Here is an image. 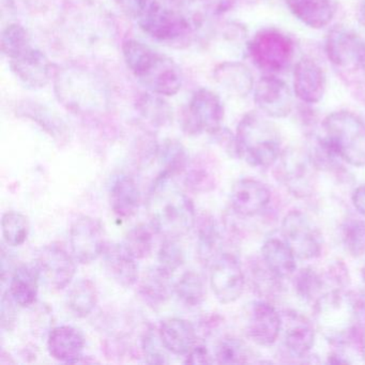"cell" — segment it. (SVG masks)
<instances>
[{"mask_svg": "<svg viewBox=\"0 0 365 365\" xmlns=\"http://www.w3.org/2000/svg\"><path fill=\"white\" fill-rule=\"evenodd\" d=\"M138 24L151 39L168 46H180L192 35L191 21L178 10L166 7L158 0Z\"/></svg>", "mask_w": 365, "mask_h": 365, "instance_id": "obj_6", "label": "cell"}, {"mask_svg": "<svg viewBox=\"0 0 365 365\" xmlns=\"http://www.w3.org/2000/svg\"><path fill=\"white\" fill-rule=\"evenodd\" d=\"M136 110L145 123L155 129L166 127L173 121V108L163 96L142 93L136 101Z\"/></svg>", "mask_w": 365, "mask_h": 365, "instance_id": "obj_33", "label": "cell"}, {"mask_svg": "<svg viewBox=\"0 0 365 365\" xmlns=\"http://www.w3.org/2000/svg\"><path fill=\"white\" fill-rule=\"evenodd\" d=\"M236 138L238 158L254 168H270L281 155L279 129L264 114H245L237 128Z\"/></svg>", "mask_w": 365, "mask_h": 365, "instance_id": "obj_3", "label": "cell"}, {"mask_svg": "<svg viewBox=\"0 0 365 365\" xmlns=\"http://www.w3.org/2000/svg\"><path fill=\"white\" fill-rule=\"evenodd\" d=\"M10 69L27 88H44L55 76L53 63L42 51L29 48L16 58L10 59Z\"/></svg>", "mask_w": 365, "mask_h": 365, "instance_id": "obj_15", "label": "cell"}, {"mask_svg": "<svg viewBox=\"0 0 365 365\" xmlns=\"http://www.w3.org/2000/svg\"><path fill=\"white\" fill-rule=\"evenodd\" d=\"M270 200L271 192L268 187L251 178L237 181L230 193L232 210L245 217L259 215L268 206Z\"/></svg>", "mask_w": 365, "mask_h": 365, "instance_id": "obj_18", "label": "cell"}, {"mask_svg": "<svg viewBox=\"0 0 365 365\" xmlns=\"http://www.w3.org/2000/svg\"><path fill=\"white\" fill-rule=\"evenodd\" d=\"M159 146L157 140L150 135L147 134L144 138L138 140L135 147V161L138 166L145 168V166L150 165L155 159H158V153H159Z\"/></svg>", "mask_w": 365, "mask_h": 365, "instance_id": "obj_46", "label": "cell"}, {"mask_svg": "<svg viewBox=\"0 0 365 365\" xmlns=\"http://www.w3.org/2000/svg\"><path fill=\"white\" fill-rule=\"evenodd\" d=\"M123 245L136 259H144L153 252V232L145 224H138L128 232Z\"/></svg>", "mask_w": 365, "mask_h": 365, "instance_id": "obj_41", "label": "cell"}, {"mask_svg": "<svg viewBox=\"0 0 365 365\" xmlns=\"http://www.w3.org/2000/svg\"><path fill=\"white\" fill-rule=\"evenodd\" d=\"M254 65L266 73L275 76L286 71L294 56V41L279 29H264L254 36L247 46Z\"/></svg>", "mask_w": 365, "mask_h": 365, "instance_id": "obj_5", "label": "cell"}, {"mask_svg": "<svg viewBox=\"0 0 365 365\" xmlns=\"http://www.w3.org/2000/svg\"><path fill=\"white\" fill-rule=\"evenodd\" d=\"M1 230L8 245L20 247L29 238L31 225L26 215L18 211H8L1 219Z\"/></svg>", "mask_w": 365, "mask_h": 365, "instance_id": "obj_39", "label": "cell"}, {"mask_svg": "<svg viewBox=\"0 0 365 365\" xmlns=\"http://www.w3.org/2000/svg\"><path fill=\"white\" fill-rule=\"evenodd\" d=\"M279 179L294 195H309L313 187V168L315 164L309 155L296 150L285 151L279 158Z\"/></svg>", "mask_w": 365, "mask_h": 365, "instance_id": "obj_14", "label": "cell"}, {"mask_svg": "<svg viewBox=\"0 0 365 365\" xmlns=\"http://www.w3.org/2000/svg\"><path fill=\"white\" fill-rule=\"evenodd\" d=\"M281 329V316L270 303L258 301L252 304L247 332L254 343L260 346L272 345Z\"/></svg>", "mask_w": 365, "mask_h": 365, "instance_id": "obj_19", "label": "cell"}, {"mask_svg": "<svg viewBox=\"0 0 365 365\" xmlns=\"http://www.w3.org/2000/svg\"><path fill=\"white\" fill-rule=\"evenodd\" d=\"M290 12L299 21L314 29L330 24L336 12L335 0H285Z\"/></svg>", "mask_w": 365, "mask_h": 365, "instance_id": "obj_26", "label": "cell"}, {"mask_svg": "<svg viewBox=\"0 0 365 365\" xmlns=\"http://www.w3.org/2000/svg\"><path fill=\"white\" fill-rule=\"evenodd\" d=\"M157 160L162 168L160 174L172 178L185 173L190 163L187 149L177 140H165L160 144Z\"/></svg>", "mask_w": 365, "mask_h": 365, "instance_id": "obj_35", "label": "cell"}, {"mask_svg": "<svg viewBox=\"0 0 365 365\" xmlns=\"http://www.w3.org/2000/svg\"><path fill=\"white\" fill-rule=\"evenodd\" d=\"M250 358L249 347L237 337H224L215 349V359L220 364H242L249 362Z\"/></svg>", "mask_w": 365, "mask_h": 365, "instance_id": "obj_40", "label": "cell"}, {"mask_svg": "<svg viewBox=\"0 0 365 365\" xmlns=\"http://www.w3.org/2000/svg\"><path fill=\"white\" fill-rule=\"evenodd\" d=\"M155 0H115L121 12L136 23L150 9Z\"/></svg>", "mask_w": 365, "mask_h": 365, "instance_id": "obj_47", "label": "cell"}, {"mask_svg": "<svg viewBox=\"0 0 365 365\" xmlns=\"http://www.w3.org/2000/svg\"><path fill=\"white\" fill-rule=\"evenodd\" d=\"M262 256L269 270L279 279L290 277L296 270V256L281 239H268L262 245Z\"/></svg>", "mask_w": 365, "mask_h": 365, "instance_id": "obj_32", "label": "cell"}, {"mask_svg": "<svg viewBox=\"0 0 365 365\" xmlns=\"http://www.w3.org/2000/svg\"><path fill=\"white\" fill-rule=\"evenodd\" d=\"M361 277H362V285H363V297L365 298V264L362 268V272H361Z\"/></svg>", "mask_w": 365, "mask_h": 365, "instance_id": "obj_55", "label": "cell"}, {"mask_svg": "<svg viewBox=\"0 0 365 365\" xmlns=\"http://www.w3.org/2000/svg\"><path fill=\"white\" fill-rule=\"evenodd\" d=\"M224 106L217 93L200 88L192 95L182 115V127L187 135L213 134L221 129Z\"/></svg>", "mask_w": 365, "mask_h": 365, "instance_id": "obj_8", "label": "cell"}, {"mask_svg": "<svg viewBox=\"0 0 365 365\" xmlns=\"http://www.w3.org/2000/svg\"><path fill=\"white\" fill-rule=\"evenodd\" d=\"M324 138L346 163L365 166V123L352 113H332L322 123Z\"/></svg>", "mask_w": 365, "mask_h": 365, "instance_id": "obj_4", "label": "cell"}, {"mask_svg": "<svg viewBox=\"0 0 365 365\" xmlns=\"http://www.w3.org/2000/svg\"><path fill=\"white\" fill-rule=\"evenodd\" d=\"M360 347L361 354H362L363 360L365 361V330L363 331L362 335H361Z\"/></svg>", "mask_w": 365, "mask_h": 365, "instance_id": "obj_54", "label": "cell"}, {"mask_svg": "<svg viewBox=\"0 0 365 365\" xmlns=\"http://www.w3.org/2000/svg\"><path fill=\"white\" fill-rule=\"evenodd\" d=\"M284 327V343L294 356H305L313 348L315 331L313 324L300 314H288Z\"/></svg>", "mask_w": 365, "mask_h": 365, "instance_id": "obj_27", "label": "cell"}, {"mask_svg": "<svg viewBox=\"0 0 365 365\" xmlns=\"http://www.w3.org/2000/svg\"><path fill=\"white\" fill-rule=\"evenodd\" d=\"M282 236L299 259L309 260L322 253V236L307 215L290 211L282 223Z\"/></svg>", "mask_w": 365, "mask_h": 365, "instance_id": "obj_9", "label": "cell"}, {"mask_svg": "<svg viewBox=\"0 0 365 365\" xmlns=\"http://www.w3.org/2000/svg\"><path fill=\"white\" fill-rule=\"evenodd\" d=\"M147 210L151 227L164 239L179 240L196 225L195 207L191 198L174 182V178L159 174L148 197Z\"/></svg>", "mask_w": 365, "mask_h": 365, "instance_id": "obj_1", "label": "cell"}, {"mask_svg": "<svg viewBox=\"0 0 365 365\" xmlns=\"http://www.w3.org/2000/svg\"><path fill=\"white\" fill-rule=\"evenodd\" d=\"M185 363L187 364H209L212 363L211 360L210 352L208 348L205 345H195L193 349L185 356Z\"/></svg>", "mask_w": 365, "mask_h": 365, "instance_id": "obj_50", "label": "cell"}, {"mask_svg": "<svg viewBox=\"0 0 365 365\" xmlns=\"http://www.w3.org/2000/svg\"><path fill=\"white\" fill-rule=\"evenodd\" d=\"M341 240L352 257L365 254V221L354 217L346 220L341 227Z\"/></svg>", "mask_w": 365, "mask_h": 365, "instance_id": "obj_42", "label": "cell"}, {"mask_svg": "<svg viewBox=\"0 0 365 365\" xmlns=\"http://www.w3.org/2000/svg\"><path fill=\"white\" fill-rule=\"evenodd\" d=\"M359 91L365 103V73H363V80L359 82Z\"/></svg>", "mask_w": 365, "mask_h": 365, "instance_id": "obj_53", "label": "cell"}, {"mask_svg": "<svg viewBox=\"0 0 365 365\" xmlns=\"http://www.w3.org/2000/svg\"><path fill=\"white\" fill-rule=\"evenodd\" d=\"M104 266L108 275L123 287L133 286L138 279L136 258L121 243L106 245L103 252Z\"/></svg>", "mask_w": 365, "mask_h": 365, "instance_id": "obj_22", "label": "cell"}, {"mask_svg": "<svg viewBox=\"0 0 365 365\" xmlns=\"http://www.w3.org/2000/svg\"><path fill=\"white\" fill-rule=\"evenodd\" d=\"M99 300L95 283L88 279H81L72 285L68 292V307L76 317L85 318L93 313Z\"/></svg>", "mask_w": 365, "mask_h": 365, "instance_id": "obj_34", "label": "cell"}, {"mask_svg": "<svg viewBox=\"0 0 365 365\" xmlns=\"http://www.w3.org/2000/svg\"><path fill=\"white\" fill-rule=\"evenodd\" d=\"M174 292L179 301L185 307H197L206 299V284L202 275L195 271H187L175 284Z\"/></svg>", "mask_w": 365, "mask_h": 365, "instance_id": "obj_36", "label": "cell"}, {"mask_svg": "<svg viewBox=\"0 0 365 365\" xmlns=\"http://www.w3.org/2000/svg\"><path fill=\"white\" fill-rule=\"evenodd\" d=\"M123 56L128 69L136 78H140L157 57L158 52L135 39L125 40L123 43Z\"/></svg>", "mask_w": 365, "mask_h": 365, "instance_id": "obj_37", "label": "cell"}, {"mask_svg": "<svg viewBox=\"0 0 365 365\" xmlns=\"http://www.w3.org/2000/svg\"><path fill=\"white\" fill-rule=\"evenodd\" d=\"M110 208L117 217L130 219L138 212L140 192L138 183L128 175H120L113 182L110 193Z\"/></svg>", "mask_w": 365, "mask_h": 365, "instance_id": "obj_28", "label": "cell"}, {"mask_svg": "<svg viewBox=\"0 0 365 365\" xmlns=\"http://www.w3.org/2000/svg\"><path fill=\"white\" fill-rule=\"evenodd\" d=\"M59 103L81 116H98L110 108V91L99 76L81 66H66L54 76Z\"/></svg>", "mask_w": 365, "mask_h": 365, "instance_id": "obj_2", "label": "cell"}, {"mask_svg": "<svg viewBox=\"0 0 365 365\" xmlns=\"http://www.w3.org/2000/svg\"><path fill=\"white\" fill-rule=\"evenodd\" d=\"M159 268L173 275L185 262V251L179 245L178 240L175 239H164L158 254Z\"/></svg>", "mask_w": 365, "mask_h": 365, "instance_id": "obj_43", "label": "cell"}, {"mask_svg": "<svg viewBox=\"0 0 365 365\" xmlns=\"http://www.w3.org/2000/svg\"><path fill=\"white\" fill-rule=\"evenodd\" d=\"M33 48L27 29L18 23H11L1 34V51L8 59H14Z\"/></svg>", "mask_w": 365, "mask_h": 365, "instance_id": "obj_38", "label": "cell"}, {"mask_svg": "<svg viewBox=\"0 0 365 365\" xmlns=\"http://www.w3.org/2000/svg\"><path fill=\"white\" fill-rule=\"evenodd\" d=\"M147 91L163 97L177 95L182 86V72L170 57L158 53L148 69L138 78Z\"/></svg>", "mask_w": 365, "mask_h": 365, "instance_id": "obj_16", "label": "cell"}, {"mask_svg": "<svg viewBox=\"0 0 365 365\" xmlns=\"http://www.w3.org/2000/svg\"><path fill=\"white\" fill-rule=\"evenodd\" d=\"M85 337L78 329L59 326L48 335V349L51 356L66 363H78L83 358Z\"/></svg>", "mask_w": 365, "mask_h": 365, "instance_id": "obj_21", "label": "cell"}, {"mask_svg": "<svg viewBox=\"0 0 365 365\" xmlns=\"http://www.w3.org/2000/svg\"><path fill=\"white\" fill-rule=\"evenodd\" d=\"M20 118L27 119L41 128L58 145H66L71 138L69 125L58 113L46 104L33 100H22L16 108Z\"/></svg>", "mask_w": 365, "mask_h": 365, "instance_id": "obj_17", "label": "cell"}, {"mask_svg": "<svg viewBox=\"0 0 365 365\" xmlns=\"http://www.w3.org/2000/svg\"><path fill=\"white\" fill-rule=\"evenodd\" d=\"M14 305L18 304L14 302L9 292L4 294L1 298V326L8 331L11 330L16 324V311Z\"/></svg>", "mask_w": 365, "mask_h": 365, "instance_id": "obj_48", "label": "cell"}, {"mask_svg": "<svg viewBox=\"0 0 365 365\" xmlns=\"http://www.w3.org/2000/svg\"><path fill=\"white\" fill-rule=\"evenodd\" d=\"M245 273L240 262L232 254H221L211 264V289L215 298L223 304L238 300L245 290Z\"/></svg>", "mask_w": 365, "mask_h": 365, "instance_id": "obj_12", "label": "cell"}, {"mask_svg": "<svg viewBox=\"0 0 365 365\" xmlns=\"http://www.w3.org/2000/svg\"><path fill=\"white\" fill-rule=\"evenodd\" d=\"M359 22L365 27V0H362L358 12Z\"/></svg>", "mask_w": 365, "mask_h": 365, "instance_id": "obj_52", "label": "cell"}, {"mask_svg": "<svg viewBox=\"0 0 365 365\" xmlns=\"http://www.w3.org/2000/svg\"><path fill=\"white\" fill-rule=\"evenodd\" d=\"M327 57L344 73H365V41L351 29L334 26L324 42Z\"/></svg>", "mask_w": 365, "mask_h": 365, "instance_id": "obj_7", "label": "cell"}, {"mask_svg": "<svg viewBox=\"0 0 365 365\" xmlns=\"http://www.w3.org/2000/svg\"><path fill=\"white\" fill-rule=\"evenodd\" d=\"M254 101L262 114L271 118H285L292 113L289 87L275 76H264L254 87Z\"/></svg>", "mask_w": 365, "mask_h": 365, "instance_id": "obj_13", "label": "cell"}, {"mask_svg": "<svg viewBox=\"0 0 365 365\" xmlns=\"http://www.w3.org/2000/svg\"><path fill=\"white\" fill-rule=\"evenodd\" d=\"M35 266L39 271L40 279L51 289H63L71 284L76 275V258L61 245L41 247L36 256Z\"/></svg>", "mask_w": 365, "mask_h": 365, "instance_id": "obj_11", "label": "cell"}, {"mask_svg": "<svg viewBox=\"0 0 365 365\" xmlns=\"http://www.w3.org/2000/svg\"><path fill=\"white\" fill-rule=\"evenodd\" d=\"M108 243L106 230L101 221L84 215L74 221L70 228V245L76 262L88 264L103 255Z\"/></svg>", "mask_w": 365, "mask_h": 365, "instance_id": "obj_10", "label": "cell"}, {"mask_svg": "<svg viewBox=\"0 0 365 365\" xmlns=\"http://www.w3.org/2000/svg\"><path fill=\"white\" fill-rule=\"evenodd\" d=\"M294 91L297 98L304 103L322 101L326 93V76L318 63L309 58L297 63L294 69Z\"/></svg>", "mask_w": 365, "mask_h": 365, "instance_id": "obj_20", "label": "cell"}, {"mask_svg": "<svg viewBox=\"0 0 365 365\" xmlns=\"http://www.w3.org/2000/svg\"><path fill=\"white\" fill-rule=\"evenodd\" d=\"M158 332L165 349L176 356H187L197 341L195 327L182 318L163 320Z\"/></svg>", "mask_w": 365, "mask_h": 365, "instance_id": "obj_23", "label": "cell"}, {"mask_svg": "<svg viewBox=\"0 0 365 365\" xmlns=\"http://www.w3.org/2000/svg\"><path fill=\"white\" fill-rule=\"evenodd\" d=\"M170 277V273L159 267L147 271L138 286V294L142 300L153 309L165 304L174 292Z\"/></svg>", "mask_w": 365, "mask_h": 365, "instance_id": "obj_30", "label": "cell"}, {"mask_svg": "<svg viewBox=\"0 0 365 365\" xmlns=\"http://www.w3.org/2000/svg\"><path fill=\"white\" fill-rule=\"evenodd\" d=\"M197 225V240L196 251L198 259L205 266L212 264L219 256L221 247V235L219 226L212 215L202 213L196 220Z\"/></svg>", "mask_w": 365, "mask_h": 365, "instance_id": "obj_31", "label": "cell"}, {"mask_svg": "<svg viewBox=\"0 0 365 365\" xmlns=\"http://www.w3.org/2000/svg\"><path fill=\"white\" fill-rule=\"evenodd\" d=\"M294 287L301 298L307 301L313 300L314 297L317 296L322 290V277L314 269H302L294 279Z\"/></svg>", "mask_w": 365, "mask_h": 365, "instance_id": "obj_44", "label": "cell"}, {"mask_svg": "<svg viewBox=\"0 0 365 365\" xmlns=\"http://www.w3.org/2000/svg\"><path fill=\"white\" fill-rule=\"evenodd\" d=\"M213 78L223 91L235 97H247L255 87L251 70L239 61L220 63L213 70Z\"/></svg>", "mask_w": 365, "mask_h": 365, "instance_id": "obj_24", "label": "cell"}, {"mask_svg": "<svg viewBox=\"0 0 365 365\" xmlns=\"http://www.w3.org/2000/svg\"><path fill=\"white\" fill-rule=\"evenodd\" d=\"M352 202L359 213L365 217V185H360L352 194Z\"/></svg>", "mask_w": 365, "mask_h": 365, "instance_id": "obj_51", "label": "cell"}, {"mask_svg": "<svg viewBox=\"0 0 365 365\" xmlns=\"http://www.w3.org/2000/svg\"><path fill=\"white\" fill-rule=\"evenodd\" d=\"M185 173V187L193 193H209L219 183V164L209 155H200L190 161Z\"/></svg>", "mask_w": 365, "mask_h": 365, "instance_id": "obj_25", "label": "cell"}, {"mask_svg": "<svg viewBox=\"0 0 365 365\" xmlns=\"http://www.w3.org/2000/svg\"><path fill=\"white\" fill-rule=\"evenodd\" d=\"M142 347L147 363H150V364L168 363V356L163 351L165 347L162 344L159 332L155 334L153 329H149L143 337Z\"/></svg>", "mask_w": 365, "mask_h": 365, "instance_id": "obj_45", "label": "cell"}, {"mask_svg": "<svg viewBox=\"0 0 365 365\" xmlns=\"http://www.w3.org/2000/svg\"><path fill=\"white\" fill-rule=\"evenodd\" d=\"M238 0H200L202 8L212 16H222L234 9Z\"/></svg>", "mask_w": 365, "mask_h": 365, "instance_id": "obj_49", "label": "cell"}, {"mask_svg": "<svg viewBox=\"0 0 365 365\" xmlns=\"http://www.w3.org/2000/svg\"><path fill=\"white\" fill-rule=\"evenodd\" d=\"M40 279L39 271L35 264H21L14 269L8 292L19 307H29L36 303Z\"/></svg>", "mask_w": 365, "mask_h": 365, "instance_id": "obj_29", "label": "cell"}]
</instances>
